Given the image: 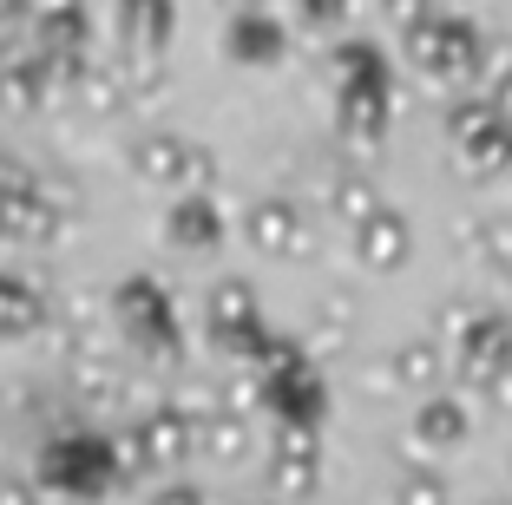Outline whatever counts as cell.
Instances as JSON below:
<instances>
[{
    "instance_id": "cell-11",
    "label": "cell",
    "mask_w": 512,
    "mask_h": 505,
    "mask_svg": "<svg viewBox=\"0 0 512 505\" xmlns=\"http://www.w3.org/2000/svg\"><path fill=\"white\" fill-rule=\"evenodd\" d=\"M486 394H493V407H506V414H512V368H499L493 381H486Z\"/></svg>"
},
{
    "instance_id": "cell-7",
    "label": "cell",
    "mask_w": 512,
    "mask_h": 505,
    "mask_svg": "<svg viewBox=\"0 0 512 505\" xmlns=\"http://www.w3.org/2000/svg\"><path fill=\"white\" fill-rule=\"evenodd\" d=\"M394 505H447V479L434 466H414V473L394 479Z\"/></svg>"
},
{
    "instance_id": "cell-9",
    "label": "cell",
    "mask_w": 512,
    "mask_h": 505,
    "mask_svg": "<svg viewBox=\"0 0 512 505\" xmlns=\"http://www.w3.org/2000/svg\"><path fill=\"white\" fill-rule=\"evenodd\" d=\"M316 315H322V328H329V335H342V328L355 322V296H342V289H329Z\"/></svg>"
},
{
    "instance_id": "cell-12",
    "label": "cell",
    "mask_w": 512,
    "mask_h": 505,
    "mask_svg": "<svg viewBox=\"0 0 512 505\" xmlns=\"http://www.w3.org/2000/svg\"><path fill=\"white\" fill-rule=\"evenodd\" d=\"M421 7H427V0H388V14H394V20H414Z\"/></svg>"
},
{
    "instance_id": "cell-1",
    "label": "cell",
    "mask_w": 512,
    "mask_h": 505,
    "mask_svg": "<svg viewBox=\"0 0 512 505\" xmlns=\"http://www.w3.org/2000/svg\"><path fill=\"white\" fill-rule=\"evenodd\" d=\"M355 250H362L368 269H394L407 263V250H414V230H407L401 210H368V217H355Z\"/></svg>"
},
{
    "instance_id": "cell-4",
    "label": "cell",
    "mask_w": 512,
    "mask_h": 505,
    "mask_svg": "<svg viewBox=\"0 0 512 505\" xmlns=\"http://www.w3.org/2000/svg\"><path fill=\"white\" fill-rule=\"evenodd\" d=\"M250 237L263 243L270 256H283V250H296V243H302V217H296L289 204H263V210L250 217Z\"/></svg>"
},
{
    "instance_id": "cell-10",
    "label": "cell",
    "mask_w": 512,
    "mask_h": 505,
    "mask_svg": "<svg viewBox=\"0 0 512 505\" xmlns=\"http://www.w3.org/2000/svg\"><path fill=\"white\" fill-rule=\"evenodd\" d=\"M486 105L512 125V66H493V99H486Z\"/></svg>"
},
{
    "instance_id": "cell-6",
    "label": "cell",
    "mask_w": 512,
    "mask_h": 505,
    "mask_svg": "<svg viewBox=\"0 0 512 505\" xmlns=\"http://www.w3.org/2000/svg\"><path fill=\"white\" fill-rule=\"evenodd\" d=\"M329 210L342 223H355V217H368V210H375V184L362 178V171H342V178L329 184Z\"/></svg>"
},
{
    "instance_id": "cell-8",
    "label": "cell",
    "mask_w": 512,
    "mask_h": 505,
    "mask_svg": "<svg viewBox=\"0 0 512 505\" xmlns=\"http://www.w3.org/2000/svg\"><path fill=\"white\" fill-rule=\"evenodd\" d=\"M480 256L512 283V217H486V250H480Z\"/></svg>"
},
{
    "instance_id": "cell-3",
    "label": "cell",
    "mask_w": 512,
    "mask_h": 505,
    "mask_svg": "<svg viewBox=\"0 0 512 505\" xmlns=\"http://www.w3.org/2000/svg\"><path fill=\"white\" fill-rule=\"evenodd\" d=\"M414 440H421L427 453L460 446V440H467V407H460V401H427L421 420H414Z\"/></svg>"
},
{
    "instance_id": "cell-5",
    "label": "cell",
    "mask_w": 512,
    "mask_h": 505,
    "mask_svg": "<svg viewBox=\"0 0 512 505\" xmlns=\"http://www.w3.org/2000/svg\"><path fill=\"white\" fill-rule=\"evenodd\" d=\"M342 132L381 138V86H348L342 92Z\"/></svg>"
},
{
    "instance_id": "cell-2",
    "label": "cell",
    "mask_w": 512,
    "mask_h": 505,
    "mask_svg": "<svg viewBox=\"0 0 512 505\" xmlns=\"http://www.w3.org/2000/svg\"><path fill=\"white\" fill-rule=\"evenodd\" d=\"M388 374H394V387H440L447 381V355H440V342L434 335H414V342H401L388 355Z\"/></svg>"
}]
</instances>
